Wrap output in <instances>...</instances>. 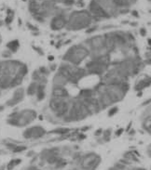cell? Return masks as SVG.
<instances>
[{"label":"cell","instance_id":"1","mask_svg":"<svg viewBox=\"0 0 151 170\" xmlns=\"http://www.w3.org/2000/svg\"><path fill=\"white\" fill-rule=\"evenodd\" d=\"M92 21V16L89 10L73 11L67 20L66 25L69 29L79 30L90 26Z\"/></svg>","mask_w":151,"mask_h":170},{"label":"cell","instance_id":"2","mask_svg":"<svg viewBox=\"0 0 151 170\" xmlns=\"http://www.w3.org/2000/svg\"><path fill=\"white\" fill-rule=\"evenodd\" d=\"M89 12L91 14L92 18H98V19L110 18V16L105 12V10L97 3L95 0H91V1L90 5H89Z\"/></svg>","mask_w":151,"mask_h":170},{"label":"cell","instance_id":"3","mask_svg":"<svg viewBox=\"0 0 151 170\" xmlns=\"http://www.w3.org/2000/svg\"><path fill=\"white\" fill-rule=\"evenodd\" d=\"M95 1L103 7L110 17L119 14V9L116 6L114 0H95Z\"/></svg>","mask_w":151,"mask_h":170},{"label":"cell","instance_id":"4","mask_svg":"<svg viewBox=\"0 0 151 170\" xmlns=\"http://www.w3.org/2000/svg\"><path fill=\"white\" fill-rule=\"evenodd\" d=\"M66 17L63 13H59L52 18L51 21H50V27L53 30H60L62 28H64V26H66Z\"/></svg>","mask_w":151,"mask_h":170},{"label":"cell","instance_id":"5","mask_svg":"<svg viewBox=\"0 0 151 170\" xmlns=\"http://www.w3.org/2000/svg\"><path fill=\"white\" fill-rule=\"evenodd\" d=\"M150 84H151V78L148 77V76H146L145 78L141 79V81H139V82L137 83L135 88H136V90L140 91V90L144 89L145 87H147L148 85H150Z\"/></svg>","mask_w":151,"mask_h":170},{"label":"cell","instance_id":"6","mask_svg":"<svg viewBox=\"0 0 151 170\" xmlns=\"http://www.w3.org/2000/svg\"><path fill=\"white\" fill-rule=\"evenodd\" d=\"M140 34L143 35V36H145V29H144V28H142L141 30H140Z\"/></svg>","mask_w":151,"mask_h":170},{"label":"cell","instance_id":"7","mask_svg":"<svg viewBox=\"0 0 151 170\" xmlns=\"http://www.w3.org/2000/svg\"><path fill=\"white\" fill-rule=\"evenodd\" d=\"M133 15H134V16H136V17H138V14H137V11H133Z\"/></svg>","mask_w":151,"mask_h":170},{"label":"cell","instance_id":"8","mask_svg":"<svg viewBox=\"0 0 151 170\" xmlns=\"http://www.w3.org/2000/svg\"><path fill=\"white\" fill-rule=\"evenodd\" d=\"M0 25H2V21H0Z\"/></svg>","mask_w":151,"mask_h":170},{"label":"cell","instance_id":"9","mask_svg":"<svg viewBox=\"0 0 151 170\" xmlns=\"http://www.w3.org/2000/svg\"><path fill=\"white\" fill-rule=\"evenodd\" d=\"M149 1H150V2H151V0H149Z\"/></svg>","mask_w":151,"mask_h":170},{"label":"cell","instance_id":"10","mask_svg":"<svg viewBox=\"0 0 151 170\" xmlns=\"http://www.w3.org/2000/svg\"><path fill=\"white\" fill-rule=\"evenodd\" d=\"M81 1H82V0H81Z\"/></svg>","mask_w":151,"mask_h":170}]
</instances>
